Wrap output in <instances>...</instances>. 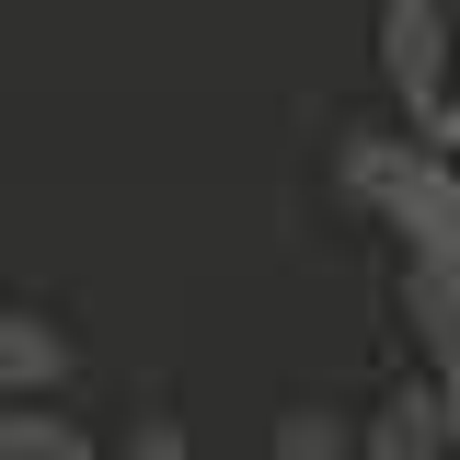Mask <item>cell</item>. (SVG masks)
Segmentation results:
<instances>
[{
	"label": "cell",
	"mask_w": 460,
	"mask_h": 460,
	"mask_svg": "<svg viewBox=\"0 0 460 460\" xmlns=\"http://www.w3.org/2000/svg\"><path fill=\"white\" fill-rule=\"evenodd\" d=\"M334 196L357 219H380L402 242V265L414 253H460V172L426 150V138H402V127H345L334 138Z\"/></svg>",
	"instance_id": "1"
},
{
	"label": "cell",
	"mask_w": 460,
	"mask_h": 460,
	"mask_svg": "<svg viewBox=\"0 0 460 460\" xmlns=\"http://www.w3.org/2000/svg\"><path fill=\"white\" fill-rule=\"evenodd\" d=\"M368 47H380V93L402 104V138H438L460 104V35L438 0H380V23H368Z\"/></svg>",
	"instance_id": "2"
},
{
	"label": "cell",
	"mask_w": 460,
	"mask_h": 460,
	"mask_svg": "<svg viewBox=\"0 0 460 460\" xmlns=\"http://www.w3.org/2000/svg\"><path fill=\"white\" fill-rule=\"evenodd\" d=\"M357 460H460L449 438V392H438V368H414L380 392V414H357Z\"/></svg>",
	"instance_id": "3"
},
{
	"label": "cell",
	"mask_w": 460,
	"mask_h": 460,
	"mask_svg": "<svg viewBox=\"0 0 460 460\" xmlns=\"http://www.w3.org/2000/svg\"><path fill=\"white\" fill-rule=\"evenodd\" d=\"M69 380H81V345L35 299H0V402H58Z\"/></svg>",
	"instance_id": "4"
},
{
	"label": "cell",
	"mask_w": 460,
	"mask_h": 460,
	"mask_svg": "<svg viewBox=\"0 0 460 460\" xmlns=\"http://www.w3.org/2000/svg\"><path fill=\"white\" fill-rule=\"evenodd\" d=\"M402 323L426 345V368L460 345V253H414V265H402Z\"/></svg>",
	"instance_id": "5"
},
{
	"label": "cell",
	"mask_w": 460,
	"mask_h": 460,
	"mask_svg": "<svg viewBox=\"0 0 460 460\" xmlns=\"http://www.w3.org/2000/svg\"><path fill=\"white\" fill-rule=\"evenodd\" d=\"M0 460H115V449L58 402H0Z\"/></svg>",
	"instance_id": "6"
},
{
	"label": "cell",
	"mask_w": 460,
	"mask_h": 460,
	"mask_svg": "<svg viewBox=\"0 0 460 460\" xmlns=\"http://www.w3.org/2000/svg\"><path fill=\"white\" fill-rule=\"evenodd\" d=\"M265 460H357V414H334V402H288L277 426H265Z\"/></svg>",
	"instance_id": "7"
},
{
	"label": "cell",
	"mask_w": 460,
	"mask_h": 460,
	"mask_svg": "<svg viewBox=\"0 0 460 460\" xmlns=\"http://www.w3.org/2000/svg\"><path fill=\"white\" fill-rule=\"evenodd\" d=\"M115 460H196V438H184L172 414H138V426L115 438Z\"/></svg>",
	"instance_id": "8"
},
{
	"label": "cell",
	"mask_w": 460,
	"mask_h": 460,
	"mask_svg": "<svg viewBox=\"0 0 460 460\" xmlns=\"http://www.w3.org/2000/svg\"><path fill=\"white\" fill-rule=\"evenodd\" d=\"M426 150H438V162L460 172V104H449V127H438V138H426Z\"/></svg>",
	"instance_id": "9"
},
{
	"label": "cell",
	"mask_w": 460,
	"mask_h": 460,
	"mask_svg": "<svg viewBox=\"0 0 460 460\" xmlns=\"http://www.w3.org/2000/svg\"><path fill=\"white\" fill-rule=\"evenodd\" d=\"M438 12H449V35H460V0H438Z\"/></svg>",
	"instance_id": "10"
}]
</instances>
